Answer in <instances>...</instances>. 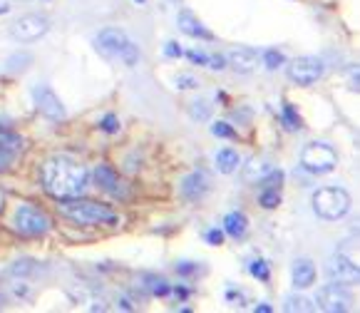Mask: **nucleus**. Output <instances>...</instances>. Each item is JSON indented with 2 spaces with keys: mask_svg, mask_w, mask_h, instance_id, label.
Returning <instances> with one entry per match:
<instances>
[{
  "mask_svg": "<svg viewBox=\"0 0 360 313\" xmlns=\"http://www.w3.org/2000/svg\"><path fill=\"white\" fill-rule=\"evenodd\" d=\"M283 181V172L281 170H271L269 174L261 179V189H278Z\"/></svg>",
  "mask_w": 360,
  "mask_h": 313,
  "instance_id": "26",
  "label": "nucleus"
},
{
  "mask_svg": "<svg viewBox=\"0 0 360 313\" xmlns=\"http://www.w3.org/2000/svg\"><path fill=\"white\" fill-rule=\"evenodd\" d=\"M207 241L212 246H221L224 244V231H221V229H209V231H207Z\"/></svg>",
  "mask_w": 360,
  "mask_h": 313,
  "instance_id": "34",
  "label": "nucleus"
},
{
  "mask_svg": "<svg viewBox=\"0 0 360 313\" xmlns=\"http://www.w3.org/2000/svg\"><path fill=\"white\" fill-rule=\"evenodd\" d=\"M338 165V152L326 142H311L301 152V167L308 174H328Z\"/></svg>",
  "mask_w": 360,
  "mask_h": 313,
  "instance_id": "5",
  "label": "nucleus"
},
{
  "mask_svg": "<svg viewBox=\"0 0 360 313\" xmlns=\"http://www.w3.org/2000/svg\"><path fill=\"white\" fill-rule=\"evenodd\" d=\"M95 184L100 186L105 194H110V197L115 199H127V191H124V184L122 179H120V174H117L112 167L107 165H100L95 170Z\"/></svg>",
  "mask_w": 360,
  "mask_h": 313,
  "instance_id": "12",
  "label": "nucleus"
},
{
  "mask_svg": "<svg viewBox=\"0 0 360 313\" xmlns=\"http://www.w3.org/2000/svg\"><path fill=\"white\" fill-rule=\"evenodd\" d=\"M50 30V20L45 15H37V13H27V15L18 18L11 25V37L18 43H35L45 32Z\"/></svg>",
  "mask_w": 360,
  "mask_h": 313,
  "instance_id": "7",
  "label": "nucleus"
},
{
  "mask_svg": "<svg viewBox=\"0 0 360 313\" xmlns=\"http://www.w3.org/2000/svg\"><path fill=\"white\" fill-rule=\"evenodd\" d=\"M326 274H328V279L333 283H343V286H355V283L360 281L358 266L353 264V259H348V256H343V254L333 256V259L328 261Z\"/></svg>",
  "mask_w": 360,
  "mask_h": 313,
  "instance_id": "10",
  "label": "nucleus"
},
{
  "mask_svg": "<svg viewBox=\"0 0 360 313\" xmlns=\"http://www.w3.org/2000/svg\"><path fill=\"white\" fill-rule=\"evenodd\" d=\"M179 191L186 202H199V199L209 191V177L204 174V172H191V174L184 177Z\"/></svg>",
  "mask_w": 360,
  "mask_h": 313,
  "instance_id": "13",
  "label": "nucleus"
},
{
  "mask_svg": "<svg viewBox=\"0 0 360 313\" xmlns=\"http://www.w3.org/2000/svg\"><path fill=\"white\" fill-rule=\"evenodd\" d=\"M226 63L241 75L254 72V70L259 68V53H256L254 48H233L231 53L226 55Z\"/></svg>",
  "mask_w": 360,
  "mask_h": 313,
  "instance_id": "14",
  "label": "nucleus"
},
{
  "mask_svg": "<svg viewBox=\"0 0 360 313\" xmlns=\"http://www.w3.org/2000/svg\"><path fill=\"white\" fill-rule=\"evenodd\" d=\"M32 97H35L37 110L43 112L48 120H65V115H68V112H65V105L60 102V97L55 95L48 85H37L35 90H32Z\"/></svg>",
  "mask_w": 360,
  "mask_h": 313,
  "instance_id": "11",
  "label": "nucleus"
},
{
  "mask_svg": "<svg viewBox=\"0 0 360 313\" xmlns=\"http://www.w3.org/2000/svg\"><path fill=\"white\" fill-rule=\"evenodd\" d=\"M13 226L22 236H45L50 231V226H53V222H50V217L43 209L32 207V204H20L15 209V217H13Z\"/></svg>",
  "mask_w": 360,
  "mask_h": 313,
  "instance_id": "6",
  "label": "nucleus"
},
{
  "mask_svg": "<svg viewBox=\"0 0 360 313\" xmlns=\"http://www.w3.org/2000/svg\"><path fill=\"white\" fill-rule=\"evenodd\" d=\"M100 129H102V132H107V134L120 132V120H117L115 115H105V117H102V122H100Z\"/></svg>",
  "mask_w": 360,
  "mask_h": 313,
  "instance_id": "30",
  "label": "nucleus"
},
{
  "mask_svg": "<svg viewBox=\"0 0 360 313\" xmlns=\"http://www.w3.org/2000/svg\"><path fill=\"white\" fill-rule=\"evenodd\" d=\"M186 58H189L194 65H209V55L202 53V50H189V53H186Z\"/></svg>",
  "mask_w": 360,
  "mask_h": 313,
  "instance_id": "33",
  "label": "nucleus"
},
{
  "mask_svg": "<svg viewBox=\"0 0 360 313\" xmlns=\"http://www.w3.org/2000/svg\"><path fill=\"white\" fill-rule=\"evenodd\" d=\"M134 3H147V0H134Z\"/></svg>",
  "mask_w": 360,
  "mask_h": 313,
  "instance_id": "40",
  "label": "nucleus"
},
{
  "mask_svg": "<svg viewBox=\"0 0 360 313\" xmlns=\"http://www.w3.org/2000/svg\"><path fill=\"white\" fill-rule=\"evenodd\" d=\"M238 165H241V160H238V152L236 149H219L217 152V167L221 174H233V172L238 170Z\"/></svg>",
  "mask_w": 360,
  "mask_h": 313,
  "instance_id": "18",
  "label": "nucleus"
},
{
  "mask_svg": "<svg viewBox=\"0 0 360 313\" xmlns=\"http://www.w3.org/2000/svg\"><path fill=\"white\" fill-rule=\"evenodd\" d=\"M283 63H286V58H283V53H278V50H266L264 53V65L269 70L281 68Z\"/></svg>",
  "mask_w": 360,
  "mask_h": 313,
  "instance_id": "27",
  "label": "nucleus"
},
{
  "mask_svg": "<svg viewBox=\"0 0 360 313\" xmlns=\"http://www.w3.org/2000/svg\"><path fill=\"white\" fill-rule=\"evenodd\" d=\"M13 162H15V157H13V154H8L6 149H0V172H8V170H11Z\"/></svg>",
  "mask_w": 360,
  "mask_h": 313,
  "instance_id": "35",
  "label": "nucleus"
},
{
  "mask_svg": "<svg viewBox=\"0 0 360 313\" xmlns=\"http://www.w3.org/2000/svg\"><path fill=\"white\" fill-rule=\"evenodd\" d=\"M274 308L271 306H266V303H261V306H256V313H271Z\"/></svg>",
  "mask_w": 360,
  "mask_h": 313,
  "instance_id": "38",
  "label": "nucleus"
},
{
  "mask_svg": "<svg viewBox=\"0 0 360 313\" xmlns=\"http://www.w3.org/2000/svg\"><path fill=\"white\" fill-rule=\"evenodd\" d=\"M176 25H179V30L184 32V35L189 37H202V40H214V35L207 30V27L202 25V20L194 15V13L189 11H181L179 15H176Z\"/></svg>",
  "mask_w": 360,
  "mask_h": 313,
  "instance_id": "15",
  "label": "nucleus"
},
{
  "mask_svg": "<svg viewBox=\"0 0 360 313\" xmlns=\"http://www.w3.org/2000/svg\"><path fill=\"white\" fill-rule=\"evenodd\" d=\"M176 87H179V90H196L199 80H196L194 75H179V77H176Z\"/></svg>",
  "mask_w": 360,
  "mask_h": 313,
  "instance_id": "31",
  "label": "nucleus"
},
{
  "mask_svg": "<svg viewBox=\"0 0 360 313\" xmlns=\"http://www.w3.org/2000/svg\"><path fill=\"white\" fill-rule=\"evenodd\" d=\"M259 204L264 209H276L278 204H281V191H278V189H261Z\"/></svg>",
  "mask_w": 360,
  "mask_h": 313,
  "instance_id": "24",
  "label": "nucleus"
},
{
  "mask_svg": "<svg viewBox=\"0 0 360 313\" xmlns=\"http://www.w3.org/2000/svg\"><path fill=\"white\" fill-rule=\"evenodd\" d=\"M313 212L326 222H338L350 212V194L340 186H321L313 194Z\"/></svg>",
  "mask_w": 360,
  "mask_h": 313,
  "instance_id": "4",
  "label": "nucleus"
},
{
  "mask_svg": "<svg viewBox=\"0 0 360 313\" xmlns=\"http://www.w3.org/2000/svg\"><path fill=\"white\" fill-rule=\"evenodd\" d=\"M293 286L296 288H308L313 286V281H316V266H313V261L308 259H298L296 264H293Z\"/></svg>",
  "mask_w": 360,
  "mask_h": 313,
  "instance_id": "16",
  "label": "nucleus"
},
{
  "mask_svg": "<svg viewBox=\"0 0 360 313\" xmlns=\"http://www.w3.org/2000/svg\"><path fill=\"white\" fill-rule=\"evenodd\" d=\"M246 226H249V219H246L244 212H229L224 217V231L231 236V239H241L246 234Z\"/></svg>",
  "mask_w": 360,
  "mask_h": 313,
  "instance_id": "17",
  "label": "nucleus"
},
{
  "mask_svg": "<svg viewBox=\"0 0 360 313\" xmlns=\"http://www.w3.org/2000/svg\"><path fill=\"white\" fill-rule=\"evenodd\" d=\"M281 122L286 124V129H301V117H298V112L293 110V105H288V102H283L281 107Z\"/></svg>",
  "mask_w": 360,
  "mask_h": 313,
  "instance_id": "22",
  "label": "nucleus"
},
{
  "mask_svg": "<svg viewBox=\"0 0 360 313\" xmlns=\"http://www.w3.org/2000/svg\"><path fill=\"white\" fill-rule=\"evenodd\" d=\"M251 274H254L256 279H261V281H271V271L266 261H254V264H251Z\"/></svg>",
  "mask_w": 360,
  "mask_h": 313,
  "instance_id": "29",
  "label": "nucleus"
},
{
  "mask_svg": "<svg viewBox=\"0 0 360 313\" xmlns=\"http://www.w3.org/2000/svg\"><path fill=\"white\" fill-rule=\"evenodd\" d=\"M95 48L100 55H105L107 60H120L127 68H134L139 63V48L129 40V35L120 27H105L97 35Z\"/></svg>",
  "mask_w": 360,
  "mask_h": 313,
  "instance_id": "2",
  "label": "nucleus"
},
{
  "mask_svg": "<svg viewBox=\"0 0 360 313\" xmlns=\"http://www.w3.org/2000/svg\"><path fill=\"white\" fill-rule=\"evenodd\" d=\"M22 147H25V139H22L20 134H15V132H11V129L0 127V149H6L8 154L18 157V154L22 152Z\"/></svg>",
  "mask_w": 360,
  "mask_h": 313,
  "instance_id": "19",
  "label": "nucleus"
},
{
  "mask_svg": "<svg viewBox=\"0 0 360 313\" xmlns=\"http://www.w3.org/2000/svg\"><path fill=\"white\" fill-rule=\"evenodd\" d=\"M142 286L147 288L152 296H167L172 291L169 281L165 276H157V274H144L142 276Z\"/></svg>",
  "mask_w": 360,
  "mask_h": 313,
  "instance_id": "20",
  "label": "nucleus"
},
{
  "mask_svg": "<svg viewBox=\"0 0 360 313\" xmlns=\"http://www.w3.org/2000/svg\"><path fill=\"white\" fill-rule=\"evenodd\" d=\"M165 53H167V58H181V55H184V50L179 48V43H174V40H172V43H167Z\"/></svg>",
  "mask_w": 360,
  "mask_h": 313,
  "instance_id": "36",
  "label": "nucleus"
},
{
  "mask_svg": "<svg viewBox=\"0 0 360 313\" xmlns=\"http://www.w3.org/2000/svg\"><path fill=\"white\" fill-rule=\"evenodd\" d=\"M318 308L328 313H345L353 308V296H350L348 286L343 283H328L318 291Z\"/></svg>",
  "mask_w": 360,
  "mask_h": 313,
  "instance_id": "9",
  "label": "nucleus"
},
{
  "mask_svg": "<svg viewBox=\"0 0 360 313\" xmlns=\"http://www.w3.org/2000/svg\"><path fill=\"white\" fill-rule=\"evenodd\" d=\"M8 13H11V6H0V18L8 15Z\"/></svg>",
  "mask_w": 360,
  "mask_h": 313,
  "instance_id": "39",
  "label": "nucleus"
},
{
  "mask_svg": "<svg viewBox=\"0 0 360 313\" xmlns=\"http://www.w3.org/2000/svg\"><path fill=\"white\" fill-rule=\"evenodd\" d=\"M58 212L65 219H70V222L85 224V226H92V224H117V214L110 207L90 202V199H79V197L60 199Z\"/></svg>",
  "mask_w": 360,
  "mask_h": 313,
  "instance_id": "3",
  "label": "nucleus"
},
{
  "mask_svg": "<svg viewBox=\"0 0 360 313\" xmlns=\"http://www.w3.org/2000/svg\"><path fill=\"white\" fill-rule=\"evenodd\" d=\"M283 308H286L288 313H296V311H301V313L316 311V306H313V303L308 301L306 296H288L286 303H283Z\"/></svg>",
  "mask_w": 360,
  "mask_h": 313,
  "instance_id": "21",
  "label": "nucleus"
},
{
  "mask_svg": "<svg viewBox=\"0 0 360 313\" xmlns=\"http://www.w3.org/2000/svg\"><path fill=\"white\" fill-rule=\"evenodd\" d=\"M189 115L194 117V120H199V122H207L209 117H212V105H209L207 100H196V102H191Z\"/></svg>",
  "mask_w": 360,
  "mask_h": 313,
  "instance_id": "23",
  "label": "nucleus"
},
{
  "mask_svg": "<svg viewBox=\"0 0 360 313\" xmlns=\"http://www.w3.org/2000/svg\"><path fill=\"white\" fill-rule=\"evenodd\" d=\"M212 134H214V137L233 139V137H236V129H233L229 122H214L212 124Z\"/></svg>",
  "mask_w": 360,
  "mask_h": 313,
  "instance_id": "28",
  "label": "nucleus"
},
{
  "mask_svg": "<svg viewBox=\"0 0 360 313\" xmlns=\"http://www.w3.org/2000/svg\"><path fill=\"white\" fill-rule=\"evenodd\" d=\"M30 63H32L30 53L13 55V58H8V70H11V72H20V70H27V65H30Z\"/></svg>",
  "mask_w": 360,
  "mask_h": 313,
  "instance_id": "25",
  "label": "nucleus"
},
{
  "mask_svg": "<svg viewBox=\"0 0 360 313\" xmlns=\"http://www.w3.org/2000/svg\"><path fill=\"white\" fill-rule=\"evenodd\" d=\"M40 179H43V189L58 202L60 199L82 197L87 189V170L79 162L70 160V157H50V160H45Z\"/></svg>",
  "mask_w": 360,
  "mask_h": 313,
  "instance_id": "1",
  "label": "nucleus"
},
{
  "mask_svg": "<svg viewBox=\"0 0 360 313\" xmlns=\"http://www.w3.org/2000/svg\"><path fill=\"white\" fill-rule=\"evenodd\" d=\"M176 271H179L181 276H194L196 271H199V266L191 264V261H179V264H176Z\"/></svg>",
  "mask_w": 360,
  "mask_h": 313,
  "instance_id": "32",
  "label": "nucleus"
},
{
  "mask_svg": "<svg viewBox=\"0 0 360 313\" xmlns=\"http://www.w3.org/2000/svg\"><path fill=\"white\" fill-rule=\"evenodd\" d=\"M323 72H326L323 60L313 58V55H303V58L293 60V63L288 65V77H291V82H296V85H301V87L316 85V82L323 77Z\"/></svg>",
  "mask_w": 360,
  "mask_h": 313,
  "instance_id": "8",
  "label": "nucleus"
},
{
  "mask_svg": "<svg viewBox=\"0 0 360 313\" xmlns=\"http://www.w3.org/2000/svg\"><path fill=\"white\" fill-rule=\"evenodd\" d=\"M209 68H212V70H224V68H226V58H224V55H209Z\"/></svg>",
  "mask_w": 360,
  "mask_h": 313,
  "instance_id": "37",
  "label": "nucleus"
}]
</instances>
